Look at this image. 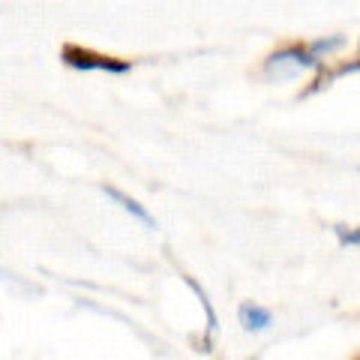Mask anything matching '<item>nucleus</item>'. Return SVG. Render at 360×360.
Masks as SVG:
<instances>
[{
  "label": "nucleus",
  "mask_w": 360,
  "mask_h": 360,
  "mask_svg": "<svg viewBox=\"0 0 360 360\" xmlns=\"http://www.w3.org/2000/svg\"><path fill=\"white\" fill-rule=\"evenodd\" d=\"M315 66H319V58H312L300 45H291V49L276 51L274 58L267 60V75L279 78V82H288V78H300V75L312 72Z\"/></svg>",
  "instance_id": "nucleus-1"
},
{
  "label": "nucleus",
  "mask_w": 360,
  "mask_h": 360,
  "mask_svg": "<svg viewBox=\"0 0 360 360\" xmlns=\"http://www.w3.org/2000/svg\"><path fill=\"white\" fill-rule=\"evenodd\" d=\"M63 60L75 66V70H103V72H127L129 63H117L111 58H99L94 51H82V49H66Z\"/></svg>",
  "instance_id": "nucleus-2"
},
{
  "label": "nucleus",
  "mask_w": 360,
  "mask_h": 360,
  "mask_svg": "<svg viewBox=\"0 0 360 360\" xmlns=\"http://www.w3.org/2000/svg\"><path fill=\"white\" fill-rule=\"evenodd\" d=\"M238 319L243 324V330H250V333H262V330H267L270 324H274V315H270V309L255 307V303H243V307L238 309Z\"/></svg>",
  "instance_id": "nucleus-3"
},
{
  "label": "nucleus",
  "mask_w": 360,
  "mask_h": 360,
  "mask_svg": "<svg viewBox=\"0 0 360 360\" xmlns=\"http://www.w3.org/2000/svg\"><path fill=\"white\" fill-rule=\"evenodd\" d=\"M103 193H105L111 201H117V205H120L123 210H127V213H132V217L139 219V222H144V225H148V229H156V219L150 217V213L144 210V207H141V205H139V201H135V198H129L127 193H120L117 186H103Z\"/></svg>",
  "instance_id": "nucleus-4"
},
{
  "label": "nucleus",
  "mask_w": 360,
  "mask_h": 360,
  "mask_svg": "<svg viewBox=\"0 0 360 360\" xmlns=\"http://www.w3.org/2000/svg\"><path fill=\"white\" fill-rule=\"evenodd\" d=\"M184 279H186V285H189V288H193L195 295H198L201 307H205V312H207V333H213V330H217V309H213V303H210V297H207V291L201 288L193 276H184Z\"/></svg>",
  "instance_id": "nucleus-5"
},
{
  "label": "nucleus",
  "mask_w": 360,
  "mask_h": 360,
  "mask_svg": "<svg viewBox=\"0 0 360 360\" xmlns=\"http://www.w3.org/2000/svg\"><path fill=\"white\" fill-rule=\"evenodd\" d=\"M345 45V37H333V39H319L312 45V58L315 54H330V51H336V49H342Z\"/></svg>",
  "instance_id": "nucleus-6"
},
{
  "label": "nucleus",
  "mask_w": 360,
  "mask_h": 360,
  "mask_svg": "<svg viewBox=\"0 0 360 360\" xmlns=\"http://www.w3.org/2000/svg\"><path fill=\"white\" fill-rule=\"evenodd\" d=\"M336 234H340V243L342 246H357V231L354 229H345V225H336Z\"/></svg>",
  "instance_id": "nucleus-7"
}]
</instances>
